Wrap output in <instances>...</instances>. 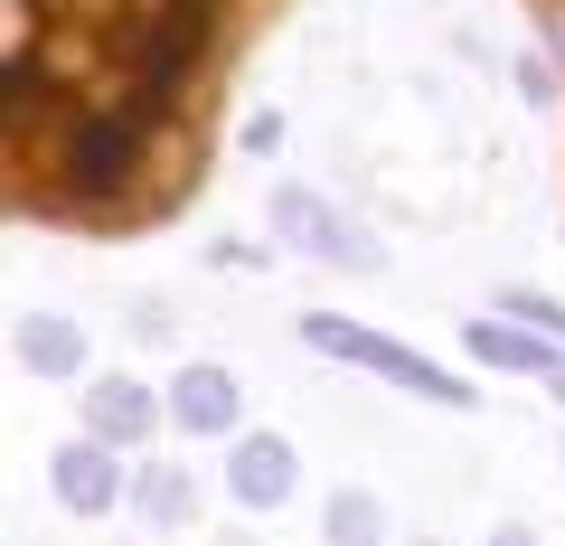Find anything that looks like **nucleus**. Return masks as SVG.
<instances>
[{"label": "nucleus", "instance_id": "obj_1", "mask_svg": "<svg viewBox=\"0 0 565 546\" xmlns=\"http://www.w3.org/2000/svg\"><path fill=\"white\" fill-rule=\"evenodd\" d=\"M302 0H0V199L47 236H151L226 151L255 47Z\"/></svg>", "mask_w": 565, "mask_h": 546}, {"label": "nucleus", "instance_id": "obj_2", "mask_svg": "<svg viewBox=\"0 0 565 546\" xmlns=\"http://www.w3.org/2000/svg\"><path fill=\"white\" fill-rule=\"evenodd\" d=\"M302 340L321 349V358H349V367H367V377H386V386H405V396H424V405H471V386L452 377V367L415 358L405 340H377V330L340 321V311H302Z\"/></svg>", "mask_w": 565, "mask_h": 546}, {"label": "nucleus", "instance_id": "obj_3", "mask_svg": "<svg viewBox=\"0 0 565 546\" xmlns=\"http://www.w3.org/2000/svg\"><path fill=\"white\" fill-rule=\"evenodd\" d=\"M226 490H236L245 508H282L302 490V462H292L282 433H236V443H226Z\"/></svg>", "mask_w": 565, "mask_h": 546}, {"label": "nucleus", "instance_id": "obj_4", "mask_svg": "<svg viewBox=\"0 0 565 546\" xmlns=\"http://www.w3.org/2000/svg\"><path fill=\"white\" fill-rule=\"evenodd\" d=\"M170 415V396H151V386L141 377H95L85 386V433H95V443H151V425H161Z\"/></svg>", "mask_w": 565, "mask_h": 546}, {"label": "nucleus", "instance_id": "obj_5", "mask_svg": "<svg viewBox=\"0 0 565 546\" xmlns=\"http://www.w3.org/2000/svg\"><path fill=\"white\" fill-rule=\"evenodd\" d=\"M462 349H471L481 367H509V377H537V386H556V377H565V349H556V340H527L509 311L471 321V330H462Z\"/></svg>", "mask_w": 565, "mask_h": 546}, {"label": "nucleus", "instance_id": "obj_6", "mask_svg": "<svg viewBox=\"0 0 565 546\" xmlns=\"http://www.w3.org/2000/svg\"><path fill=\"white\" fill-rule=\"evenodd\" d=\"M170 425L180 433H236V377L226 367H180L170 377Z\"/></svg>", "mask_w": 565, "mask_h": 546}, {"label": "nucleus", "instance_id": "obj_7", "mask_svg": "<svg viewBox=\"0 0 565 546\" xmlns=\"http://www.w3.org/2000/svg\"><path fill=\"white\" fill-rule=\"evenodd\" d=\"M57 500L76 508V518H104V508H114V443H95V433L66 443L57 452Z\"/></svg>", "mask_w": 565, "mask_h": 546}, {"label": "nucleus", "instance_id": "obj_8", "mask_svg": "<svg viewBox=\"0 0 565 546\" xmlns=\"http://www.w3.org/2000/svg\"><path fill=\"white\" fill-rule=\"evenodd\" d=\"M20 358L39 367V377H76V367H85V330H76V321H47V311H29V321H20Z\"/></svg>", "mask_w": 565, "mask_h": 546}, {"label": "nucleus", "instance_id": "obj_9", "mask_svg": "<svg viewBox=\"0 0 565 546\" xmlns=\"http://www.w3.org/2000/svg\"><path fill=\"white\" fill-rule=\"evenodd\" d=\"M330 546H377L386 537V518H377V500H367V490H330Z\"/></svg>", "mask_w": 565, "mask_h": 546}, {"label": "nucleus", "instance_id": "obj_10", "mask_svg": "<svg viewBox=\"0 0 565 546\" xmlns=\"http://www.w3.org/2000/svg\"><path fill=\"white\" fill-rule=\"evenodd\" d=\"M274 226H282V236H311V245H321V255H340V226H330L321 207L302 199V189H282V199H274Z\"/></svg>", "mask_w": 565, "mask_h": 546}, {"label": "nucleus", "instance_id": "obj_11", "mask_svg": "<svg viewBox=\"0 0 565 546\" xmlns=\"http://www.w3.org/2000/svg\"><path fill=\"white\" fill-rule=\"evenodd\" d=\"M519 10H527V29H537L546 66H556V104H565V0H519Z\"/></svg>", "mask_w": 565, "mask_h": 546}, {"label": "nucleus", "instance_id": "obj_12", "mask_svg": "<svg viewBox=\"0 0 565 546\" xmlns=\"http://www.w3.org/2000/svg\"><path fill=\"white\" fill-rule=\"evenodd\" d=\"M500 311H509L519 330H546V340L565 349V302H546V292H500Z\"/></svg>", "mask_w": 565, "mask_h": 546}, {"label": "nucleus", "instance_id": "obj_13", "mask_svg": "<svg viewBox=\"0 0 565 546\" xmlns=\"http://www.w3.org/2000/svg\"><path fill=\"white\" fill-rule=\"evenodd\" d=\"M141 508H161V518H189V481H180V471H151V481H141Z\"/></svg>", "mask_w": 565, "mask_h": 546}, {"label": "nucleus", "instance_id": "obj_14", "mask_svg": "<svg viewBox=\"0 0 565 546\" xmlns=\"http://www.w3.org/2000/svg\"><path fill=\"white\" fill-rule=\"evenodd\" d=\"M500 546H527V537H519V527H500Z\"/></svg>", "mask_w": 565, "mask_h": 546}, {"label": "nucleus", "instance_id": "obj_15", "mask_svg": "<svg viewBox=\"0 0 565 546\" xmlns=\"http://www.w3.org/2000/svg\"><path fill=\"white\" fill-rule=\"evenodd\" d=\"M556 396H565V377H556Z\"/></svg>", "mask_w": 565, "mask_h": 546}]
</instances>
